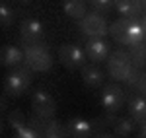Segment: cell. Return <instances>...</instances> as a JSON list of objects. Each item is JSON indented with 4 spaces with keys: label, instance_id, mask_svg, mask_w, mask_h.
I'll return each instance as SVG.
<instances>
[{
    "label": "cell",
    "instance_id": "1",
    "mask_svg": "<svg viewBox=\"0 0 146 138\" xmlns=\"http://www.w3.org/2000/svg\"><path fill=\"white\" fill-rule=\"evenodd\" d=\"M109 35L119 45H125V47H133L136 43L146 41V29L142 25L140 18H135V20H129V18L115 20L109 25Z\"/></svg>",
    "mask_w": 146,
    "mask_h": 138
},
{
    "label": "cell",
    "instance_id": "2",
    "mask_svg": "<svg viewBox=\"0 0 146 138\" xmlns=\"http://www.w3.org/2000/svg\"><path fill=\"white\" fill-rule=\"evenodd\" d=\"M23 45V64L33 72H49L53 68V55L49 47L39 41V43H22Z\"/></svg>",
    "mask_w": 146,
    "mask_h": 138
},
{
    "label": "cell",
    "instance_id": "3",
    "mask_svg": "<svg viewBox=\"0 0 146 138\" xmlns=\"http://www.w3.org/2000/svg\"><path fill=\"white\" fill-rule=\"evenodd\" d=\"M127 101V95H125V90L117 84H107L103 86L101 90V105L105 109V115H103V125H111L117 121L115 113L121 109Z\"/></svg>",
    "mask_w": 146,
    "mask_h": 138
},
{
    "label": "cell",
    "instance_id": "4",
    "mask_svg": "<svg viewBox=\"0 0 146 138\" xmlns=\"http://www.w3.org/2000/svg\"><path fill=\"white\" fill-rule=\"evenodd\" d=\"M31 86V70L27 68L25 64L12 68L6 78H4V93L8 97H20L29 90Z\"/></svg>",
    "mask_w": 146,
    "mask_h": 138
},
{
    "label": "cell",
    "instance_id": "5",
    "mask_svg": "<svg viewBox=\"0 0 146 138\" xmlns=\"http://www.w3.org/2000/svg\"><path fill=\"white\" fill-rule=\"evenodd\" d=\"M82 35L90 37V39H101L109 33V25H107V20L103 18V14L100 12H92V14H86L78 23Z\"/></svg>",
    "mask_w": 146,
    "mask_h": 138
},
{
    "label": "cell",
    "instance_id": "6",
    "mask_svg": "<svg viewBox=\"0 0 146 138\" xmlns=\"http://www.w3.org/2000/svg\"><path fill=\"white\" fill-rule=\"evenodd\" d=\"M135 68L127 51H113L107 58V72L115 82H125L129 72Z\"/></svg>",
    "mask_w": 146,
    "mask_h": 138
},
{
    "label": "cell",
    "instance_id": "7",
    "mask_svg": "<svg viewBox=\"0 0 146 138\" xmlns=\"http://www.w3.org/2000/svg\"><path fill=\"white\" fill-rule=\"evenodd\" d=\"M31 113L39 119H53L56 113V101L47 90H35L31 95Z\"/></svg>",
    "mask_w": 146,
    "mask_h": 138
},
{
    "label": "cell",
    "instance_id": "8",
    "mask_svg": "<svg viewBox=\"0 0 146 138\" xmlns=\"http://www.w3.org/2000/svg\"><path fill=\"white\" fill-rule=\"evenodd\" d=\"M86 51L80 49L74 43H64V45L58 49V60L62 62V66L68 70H78L86 66Z\"/></svg>",
    "mask_w": 146,
    "mask_h": 138
},
{
    "label": "cell",
    "instance_id": "9",
    "mask_svg": "<svg viewBox=\"0 0 146 138\" xmlns=\"http://www.w3.org/2000/svg\"><path fill=\"white\" fill-rule=\"evenodd\" d=\"M22 43H39L43 37V23L35 18H27L20 23Z\"/></svg>",
    "mask_w": 146,
    "mask_h": 138
},
{
    "label": "cell",
    "instance_id": "10",
    "mask_svg": "<svg viewBox=\"0 0 146 138\" xmlns=\"http://www.w3.org/2000/svg\"><path fill=\"white\" fill-rule=\"evenodd\" d=\"M94 127L96 123H92L88 119L74 117L66 123V134L68 138H90L94 134Z\"/></svg>",
    "mask_w": 146,
    "mask_h": 138
},
{
    "label": "cell",
    "instance_id": "11",
    "mask_svg": "<svg viewBox=\"0 0 146 138\" xmlns=\"http://www.w3.org/2000/svg\"><path fill=\"white\" fill-rule=\"evenodd\" d=\"M23 49L16 45H4L2 47V53H0V62L4 68H18L23 64Z\"/></svg>",
    "mask_w": 146,
    "mask_h": 138
},
{
    "label": "cell",
    "instance_id": "12",
    "mask_svg": "<svg viewBox=\"0 0 146 138\" xmlns=\"http://www.w3.org/2000/svg\"><path fill=\"white\" fill-rule=\"evenodd\" d=\"M84 51L92 62H101V60L109 58V45L103 39H88Z\"/></svg>",
    "mask_w": 146,
    "mask_h": 138
},
{
    "label": "cell",
    "instance_id": "13",
    "mask_svg": "<svg viewBox=\"0 0 146 138\" xmlns=\"http://www.w3.org/2000/svg\"><path fill=\"white\" fill-rule=\"evenodd\" d=\"M113 8L119 12L123 18H129V20L142 18V14H144V8L140 6L138 0H115Z\"/></svg>",
    "mask_w": 146,
    "mask_h": 138
},
{
    "label": "cell",
    "instance_id": "14",
    "mask_svg": "<svg viewBox=\"0 0 146 138\" xmlns=\"http://www.w3.org/2000/svg\"><path fill=\"white\" fill-rule=\"evenodd\" d=\"M129 113H131V119L136 125L142 127L146 123V97H142V95L129 97Z\"/></svg>",
    "mask_w": 146,
    "mask_h": 138
},
{
    "label": "cell",
    "instance_id": "15",
    "mask_svg": "<svg viewBox=\"0 0 146 138\" xmlns=\"http://www.w3.org/2000/svg\"><path fill=\"white\" fill-rule=\"evenodd\" d=\"M82 80L88 88H100L103 84V74L96 64H86L82 68Z\"/></svg>",
    "mask_w": 146,
    "mask_h": 138
},
{
    "label": "cell",
    "instance_id": "16",
    "mask_svg": "<svg viewBox=\"0 0 146 138\" xmlns=\"http://www.w3.org/2000/svg\"><path fill=\"white\" fill-rule=\"evenodd\" d=\"M62 10L66 16L74 20H82L86 16V2L84 0H64L62 2Z\"/></svg>",
    "mask_w": 146,
    "mask_h": 138
},
{
    "label": "cell",
    "instance_id": "17",
    "mask_svg": "<svg viewBox=\"0 0 146 138\" xmlns=\"http://www.w3.org/2000/svg\"><path fill=\"white\" fill-rule=\"evenodd\" d=\"M129 57L136 68H146V41L129 47Z\"/></svg>",
    "mask_w": 146,
    "mask_h": 138
},
{
    "label": "cell",
    "instance_id": "18",
    "mask_svg": "<svg viewBox=\"0 0 146 138\" xmlns=\"http://www.w3.org/2000/svg\"><path fill=\"white\" fill-rule=\"evenodd\" d=\"M135 121L133 119H117L115 123H113V130L117 132V136H131L133 134V130H135Z\"/></svg>",
    "mask_w": 146,
    "mask_h": 138
},
{
    "label": "cell",
    "instance_id": "19",
    "mask_svg": "<svg viewBox=\"0 0 146 138\" xmlns=\"http://www.w3.org/2000/svg\"><path fill=\"white\" fill-rule=\"evenodd\" d=\"M6 121H8V127L12 130H18V128H23L27 125V121H25V117L20 109H12L10 113L6 115Z\"/></svg>",
    "mask_w": 146,
    "mask_h": 138
},
{
    "label": "cell",
    "instance_id": "20",
    "mask_svg": "<svg viewBox=\"0 0 146 138\" xmlns=\"http://www.w3.org/2000/svg\"><path fill=\"white\" fill-rule=\"evenodd\" d=\"M14 20H16V14H14V10H12L8 4H0V22H2V27H10L12 23H14Z\"/></svg>",
    "mask_w": 146,
    "mask_h": 138
},
{
    "label": "cell",
    "instance_id": "21",
    "mask_svg": "<svg viewBox=\"0 0 146 138\" xmlns=\"http://www.w3.org/2000/svg\"><path fill=\"white\" fill-rule=\"evenodd\" d=\"M14 138H45V136H43V132H39L37 128L25 125L23 128L14 130Z\"/></svg>",
    "mask_w": 146,
    "mask_h": 138
},
{
    "label": "cell",
    "instance_id": "22",
    "mask_svg": "<svg viewBox=\"0 0 146 138\" xmlns=\"http://www.w3.org/2000/svg\"><path fill=\"white\" fill-rule=\"evenodd\" d=\"M140 76H142V70L135 66V68L129 72V76L125 78V86H127V88H131V90H135L136 84H138V80H140Z\"/></svg>",
    "mask_w": 146,
    "mask_h": 138
},
{
    "label": "cell",
    "instance_id": "23",
    "mask_svg": "<svg viewBox=\"0 0 146 138\" xmlns=\"http://www.w3.org/2000/svg\"><path fill=\"white\" fill-rule=\"evenodd\" d=\"M88 2L96 8V12H107L115 4V0H88Z\"/></svg>",
    "mask_w": 146,
    "mask_h": 138
},
{
    "label": "cell",
    "instance_id": "24",
    "mask_svg": "<svg viewBox=\"0 0 146 138\" xmlns=\"http://www.w3.org/2000/svg\"><path fill=\"white\" fill-rule=\"evenodd\" d=\"M135 90L140 93L142 97H146V72H142V76H140V80H138V84H136Z\"/></svg>",
    "mask_w": 146,
    "mask_h": 138
},
{
    "label": "cell",
    "instance_id": "25",
    "mask_svg": "<svg viewBox=\"0 0 146 138\" xmlns=\"http://www.w3.org/2000/svg\"><path fill=\"white\" fill-rule=\"evenodd\" d=\"M45 138H68L66 134H49V136H45Z\"/></svg>",
    "mask_w": 146,
    "mask_h": 138
},
{
    "label": "cell",
    "instance_id": "26",
    "mask_svg": "<svg viewBox=\"0 0 146 138\" xmlns=\"http://www.w3.org/2000/svg\"><path fill=\"white\" fill-rule=\"evenodd\" d=\"M96 138H117V136H113V134H98Z\"/></svg>",
    "mask_w": 146,
    "mask_h": 138
},
{
    "label": "cell",
    "instance_id": "27",
    "mask_svg": "<svg viewBox=\"0 0 146 138\" xmlns=\"http://www.w3.org/2000/svg\"><path fill=\"white\" fill-rule=\"evenodd\" d=\"M140 134H142V136H146V123L140 127Z\"/></svg>",
    "mask_w": 146,
    "mask_h": 138
},
{
    "label": "cell",
    "instance_id": "28",
    "mask_svg": "<svg viewBox=\"0 0 146 138\" xmlns=\"http://www.w3.org/2000/svg\"><path fill=\"white\" fill-rule=\"evenodd\" d=\"M140 20H142V25H144V29H146V12L142 14V18H140Z\"/></svg>",
    "mask_w": 146,
    "mask_h": 138
},
{
    "label": "cell",
    "instance_id": "29",
    "mask_svg": "<svg viewBox=\"0 0 146 138\" xmlns=\"http://www.w3.org/2000/svg\"><path fill=\"white\" fill-rule=\"evenodd\" d=\"M138 2H140V6H142V8H144V12H146V0H138Z\"/></svg>",
    "mask_w": 146,
    "mask_h": 138
},
{
    "label": "cell",
    "instance_id": "30",
    "mask_svg": "<svg viewBox=\"0 0 146 138\" xmlns=\"http://www.w3.org/2000/svg\"><path fill=\"white\" fill-rule=\"evenodd\" d=\"M18 2H22V4H29L31 0H18Z\"/></svg>",
    "mask_w": 146,
    "mask_h": 138
},
{
    "label": "cell",
    "instance_id": "31",
    "mask_svg": "<svg viewBox=\"0 0 146 138\" xmlns=\"http://www.w3.org/2000/svg\"><path fill=\"white\" fill-rule=\"evenodd\" d=\"M136 138H146V136H142V134H138V136H136Z\"/></svg>",
    "mask_w": 146,
    "mask_h": 138
}]
</instances>
